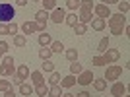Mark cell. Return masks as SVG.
<instances>
[{"label":"cell","instance_id":"8992f818","mask_svg":"<svg viewBox=\"0 0 130 97\" xmlns=\"http://www.w3.org/2000/svg\"><path fill=\"white\" fill-rule=\"evenodd\" d=\"M93 78H95V76H93V72H91V70H82V72H80V76L76 78V82L80 84V86L86 87V86H89V84L93 82Z\"/></svg>","mask_w":130,"mask_h":97},{"label":"cell","instance_id":"4316f807","mask_svg":"<svg viewBox=\"0 0 130 97\" xmlns=\"http://www.w3.org/2000/svg\"><path fill=\"white\" fill-rule=\"evenodd\" d=\"M64 54H66V58L70 60V62H76L78 60V48H68Z\"/></svg>","mask_w":130,"mask_h":97},{"label":"cell","instance_id":"836d02e7","mask_svg":"<svg viewBox=\"0 0 130 97\" xmlns=\"http://www.w3.org/2000/svg\"><path fill=\"white\" fill-rule=\"evenodd\" d=\"M91 64H93V66H99V68H101V66H105L107 62H105V58L101 56V54H97V56H93V58H91Z\"/></svg>","mask_w":130,"mask_h":97},{"label":"cell","instance_id":"ee69618b","mask_svg":"<svg viewBox=\"0 0 130 97\" xmlns=\"http://www.w3.org/2000/svg\"><path fill=\"white\" fill-rule=\"evenodd\" d=\"M27 2H29V0H16V4H18V6H25Z\"/></svg>","mask_w":130,"mask_h":97},{"label":"cell","instance_id":"8fae6325","mask_svg":"<svg viewBox=\"0 0 130 97\" xmlns=\"http://www.w3.org/2000/svg\"><path fill=\"white\" fill-rule=\"evenodd\" d=\"M16 78H20V80H27V78H29V66L27 64H20L16 68Z\"/></svg>","mask_w":130,"mask_h":97},{"label":"cell","instance_id":"9a60e30c","mask_svg":"<svg viewBox=\"0 0 130 97\" xmlns=\"http://www.w3.org/2000/svg\"><path fill=\"white\" fill-rule=\"evenodd\" d=\"M105 25H107V20H103V18H93L91 20V27L95 31H103Z\"/></svg>","mask_w":130,"mask_h":97},{"label":"cell","instance_id":"5b68a950","mask_svg":"<svg viewBox=\"0 0 130 97\" xmlns=\"http://www.w3.org/2000/svg\"><path fill=\"white\" fill-rule=\"evenodd\" d=\"M101 56L105 58V62H107V64H115V62L120 58V51H119V48H107Z\"/></svg>","mask_w":130,"mask_h":97},{"label":"cell","instance_id":"44dd1931","mask_svg":"<svg viewBox=\"0 0 130 97\" xmlns=\"http://www.w3.org/2000/svg\"><path fill=\"white\" fill-rule=\"evenodd\" d=\"M33 89H35V87H33L31 84H22V86H20V93H22V95H25V97L31 95Z\"/></svg>","mask_w":130,"mask_h":97},{"label":"cell","instance_id":"cb8c5ba5","mask_svg":"<svg viewBox=\"0 0 130 97\" xmlns=\"http://www.w3.org/2000/svg\"><path fill=\"white\" fill-rule=\"evenodd\" d=\"M41 70H43V72H49V74H51V72H54V62H53V60H43V64H41Z\"/></svg>","mask_w":130,"mask_h":97},{"label":"cell","instance_id":"60d3db41","mask_svg":"<svg viewBox=\"0 0 130 97\" xmlns=\"http://www.w3.org/2000/svg\"><path fill=\"white\" fill-rule=\"evenodd\" d=\"M117 2H120V0H101V4H105V6H111V4H117Z\"/></svg>","mask_w":130,"mask_h":97},{"label":"cell","instance_id":"d590c367","mask_svg":"<svg viewBox=\"0 0 130 97\" xmlns=\"http://www.w3.org/2000/svg\"><path fill=\"white\" fill-rule=\"evenodd\" d=\"M43 6H45V10H47V12H53L54 10V8H56V0H43Z\"/></svg>","mask_w":130,"mask_h":97},{"label":"cell","instance_id":"52a82bcc","mask_svg":"<svg viewBox=\"0 0 130 97\" xmlns=\"http://www.w3.org/2000/svg\"><path fill=\"white\" fill-rule=\"evenodd\" d=\"M64 18H66V10H64V8H58V6L49 14V20L54 22V23H62V22H64Z\"/></svg>","mask_w":130,"mask_h":97},{"label":"cell","instance_id":"1f68e13d","mask_svg":"<svg viewBox=\"0 0 130 97\" xmlns=\"http://www.w3.org/2000/svg\"><path fill=\"white\" fill-rule=\"evenodd\" d=\"M82 70H84V66H82L80 62H78V60L70 64V74H74V76H76V74H80Z\"/></svg>","mask_w":130,"mask_h":97},{"label":"cell","instance_id":"bcb514c9","mask_svg":"<svg viewBox=\"0 0 130 97\" xmlns=\"http://www.w3.org/2000/svg\"><path fill=\"white\" fill-rule=\"evenodd\" d=\"M33 2H43V0H33Z\"/></svg>","mask_w":130,"mask_h":97},{"label":"cell","instance_id":"e0dca14e","mask_svg":"<svg viewBox=\"0 0 130 97\" xmlns=\"http://www.w3.org/2000/svg\"><path fill=\"white\" fill-rule=\"evenodd\" d=\"M37 41H39V45H41V47H49V45L51 43H53V39H51V35H49V33H39V39H37Z\"/></svg>","mask_w":130,"mask_h":97},{"label":"cell","instance_id":"9c48e42d","mask_svg":"<svg viewBox=\"0 0 130 97\" xmlns=\"http://www.w3.org/2000/svg\"><path fill=\"white\" fill-rule=\"evenodd\" d=\"M93 12H95V16H97V18H103V20H107V18L111 16L109 6H105V4H95V6H93Z\"/></svg>","mask_w":130,"mask_h":97},{"label":"cell","instance_id":"f35d334b","mask_svg":"<svg viewBox=\"0 0 130 97\" xmlns=\"http://www.w3.org/2000/svg\"><path fill=\"white\" fill-rule=\"evenodd\" d=\"M6 53H8V43H6V41H0V54L4 56Z\"/></svg>","mask_w":130,"mask_h":97},{"label":"cell","instance_id":"7a4b0ae2","mask_svg":"<svg viewBox=\"0 0 130 97\" xmlns=\"http://www.w3.org/2000/svg\"><path fill=\"white\" fill-rule=\"evenodd\" d=\"M16 18V8L10 2H2L0 4V23H10Z\"/></svg>","mask_w":130,"mask_h":97},{"label":"cell","instance_id":"277c9868","mask_svg":"<svg viewBox=\"0 0 130 97\" xmlns=\"http://www.w3.org/2000/svg\"><path fill=\"white\" fill-rule=\"evenodd\" d=\"M45 27L37 22H23L22 23V35H31V33H43Z\"/></svg>","mask_w":130,"mask_h":97},{"label":"cell","instance_id":"5bb4252c","mask_svg":"<svg viewBox=\"0 0 130 97\" xmlns=\"http://www.w3.org/2000/svg\"><path fill=\"white\" fill-rule=\"evenodd\" d=\"M76 84V76L74 74H68V76H64V78H60V84L58 86L60 87H72Z\"/></svg>","mask_w":130,"mask_h":97},{"label":"cell","instance_id":"e575fe53","mask_svg":"<svg viewBox=\"0 0 130 97\" xmlns=\"http://www.w3.org/2000/svg\"><path fill=\"white\" fill-rule=\"evenodd\" d=\"M49 84H51V86H58V84H60V74H58V72H51Z\"/></svg>","mask_w":130,"mask_h":97},{"label":"cell","instance_id":"8d00e7d4","mask_svg":"<svg viewBox=\"0 0 130 97\" xmlns=\"http://www.w3.org/2000/svg\"><path fill=\"white\" fill-rule=\"evenodd\" d=\"M12 89V82L10 80H0V91H8Z\"/></svg>","mask_w":130,"mask_h":97},{"label":"cell","instance_id":"4fadbf2b","mask_svg":"<svg viewBox=\"0 0 130 97\" xmlns=\"http://www.w3.org/2000/svg\"><path fill=\"white\" fill-rule=\"evenodd\" d=\"M16 74V66L14 64H6V62H2V64H0V76H14Z\"/></svg>","mask_w":130,"mask_h":97},{"label":"cell","instance_id":"83f0119b","mask_svg":"<svg viewBox=\"0 0 130 97\" xmlns=\"http://www.w3.org/2000/svg\"><path fill=\"white\" fill-rule=\"evenodd\" d=\"M107 48H109V37H103L101 41H99V45H97V51H99L101 54H103L105 51H107Z\"/></svg>","mask_w":130,"mask_h":97},{"label":"cell","instance_id":"7c38bea8","mask_svg":"<svg viewBox=\"0 0 130 97\" xmlns=\"http://www.w3.org/2000/svg\"><path fill=\"white\" fill-rule=\"evenodd\" d=\"M35 22H37L39 25L47 27V22H49V12H47V10H39L37 14H35Z\"/></svg>","mask_w":130,"mask_h":97},{"label":"cell","instance_id":"3957f363","mask_svg":"<svg viewBox=\"0 0 130 97\" xmlns=\"http://www.w3.org/2000/svg\"><path fill=\"white\" fill-rule=\"evenodd\" d=\"M122 76V66H119V64H111V66H107V70H105V80L107 82H117Z\"/></svg>","mask_w":130,"mask_h":97},{"label":"cell","instance_id":"d6a6232c","mask_svg":"<svg viewBox=\"0 0 130 97\" xmlns=\"http://www.w3.org/2000/svg\"><path fill=\"white\" fill-rule=\"evenodd\" d=\"M39 56H41L43 60H49L51 56H53V53H51V48L43 47V48H39Z\"/></svg>","mask_w":130,"mask_h":97},{"label":"cell","instance_id":"2e32d148","mask_svg":"<svg viewBox=\"0 0 130 97\" xmlns=\"http://www.w3.org/2000/svg\"><path fill=\"white\" fill-rule=\"evenodd\" d=\"M31 82H33V86H41V84H45L43 72H41V70H35V72H31Z\"/></svg>","mask_w":130,"mask_h":97},{"label":"cell","instance_id":"30bf717a","mask_svg":"<svg viewBox=\"0 0 130 97\" xmlns=\"http://www.w3.org/2000/svg\"><path fill=\"white\" fill-rule=\"evenodd\" d=\"M91 20H93V12H89V10H80V14H78V22L80 23H91Z\"/></svg>","mask_w":130,"mask_h":97},{"label":"cell","instance_id":"603a6c76","mask_svg":"<svg viewBox=\"0 0 130 97\" xmlns=\"http://www.w3.org/2000/svg\"><path fill=\"white\" fill-rule=\"evenodd\" d=\"M14 45H16V47H25L27 45V39H25V35H20V33H18V35H14Z\"/></svg>","mask_w":130,"mask_h":97},{"label":"cell","instance_id":"c3c4849f","mask_svg":"<svg viewBox=\"0 0 130 97\" xmlns=\"http://www.w3.org/2000/svg\"><path fill=\"white\" fill-rule=\"evenodd\" d=\"M0 58H2V54H0Z\"/></svg>","mask_w":130,"mask_h":97},{"label":"cell","instance_id":"f6af8a7d","mask_svg":"<svg viewBox=\"0 0 130 97\" xmlns=\"http://www.w3.org/2000/svg\"><path fill=\"white\" fill-rule=\"evenodd\" d=\"M62 97H74L72 93H62Z\"/></svg>","mask_w":130,"mask_h":97},{"label":"cell","instance_id":"b9f144b4","mask_svg":"<svg viewBox=\"0 0 130 97\" xmlns=\"http://www.w3.org/2000/svg\"><path fill=\"white\" fill-rule=\"evenodd\" d=\"M4 97H16V93H14V87H12V89H8V91H4Z\"/></svg>","mask_w":130,"mask_h":97},{"label":"cell","instance_id":"ac0fdd59","mask_svg":"<svg viewBox=\"0 0 130 97\" xmlns=\"http://www.w3.org/2000/svg\"><path fill=\"white\" fill-rule=\"evenodd\" d=\"M93 87H95V89H97V91H105V89H107V80H105V78H101V80H97V78H93Z\"/></svg>","mask_w":130,"mask_h":97},{"label":"cell","instance_id":"ba28073f","mask_svg":"<svg viewBox=\"0 0 130 97\" xmlns=\"http://www.w3.org/2000/svg\"><path fill=\"white\" fill-rule=\"evenodd\" d=\"M126 86L122 84V82H115L113 84V87H111V97H122V95H126Z\"/></svg>","mask_w":130,"mask_h":97},{"label":"cell","instance_id":"74e56055","mask_svg":"<svg viewBox=\"0 0 130 97\" xmlns=\"http://www.w3.org/2000/svg\"><path fill=\"white\" fill-rule=\"evenodd\" d=\"M8 35H18V25L14 22L8 23Z\"/></svg>","mask_w":130,"mask_h":97},{"label":"cell","instance_id":"7402d4cb","mask_svg":"<svg viewBox=\"0 0 130 97\" xmlns=\"http://www.w3.org/2000/svg\"><path fill=\"white\" fill-rule=\"evenodd\" d=\"M64 23L66 25H70V27H74L78 23V16H76V12H72V14H68V16L64 18Z\"/></svg>","mask_w":130,"mask_h":97},{"label":"cell","instance_id":"d6986e66","mask_svg":"<svg viewBox=\"0 0 130 97\" xmlns=\"http://www.w3.org/2000/svg\"><path fill=\"white\" fill-rule=\"evenodd\" d=\"M49 48H51V53L60 54L62 51H64V45H62V41H53V43L49 45Z\"/></svg>","mask_w":130,"mask_h":97},{"label":"cell","instance_id":"ab89813d","mask_svg":"<svg viewBox=\"0 0 130 97\" xmlns=\"http://www.w3.org/2000/svg\"><path fill=\"white\" fill-rule=\"evenodd\" d=\"M0 35H8V23H0Z\"/></svg>","mask_w":130,"mask_h":97},{"label":"cell","instance_id":"d4e9b609","mask_svg":"<svg viewBox=\"0 0 130 97\" xmlns=\"http://www.w3.org/2000/svg\"><path fill=\"white\" fill-rule=\"evenodd\" d=\"M49 97H62V87L60 86H51L49 87Z\"/></svg>","mask_w":130,"mask_h":97},{"label":"cell","instance_id":"7bdbcfd3","mask_svg":"<svg viewBox=\"0 0 130 97\" xmlns=\"http://www.w3.org/2000/svg\"><path fill=\"white\" fill-rule=\"evenodd\" d=\"M74 97H91V95H89V93H87V91H86V89H84V91H80V93H76V95H74Z\"/></svg>","mask_w":130,"mask_h":97},{"label":"cell","instance_id":"4dcf8cb0","mask_svg":"<svg viewBox=\"0 0 130 97\" xmlns=\"http://www.w3.org/2000/svg\"><path fill=\"white\" fill-rule=\"evenodd\" d=\"M117 6H119V12H120V14H124V16L128 14V10H130V4L126 2V0H122V2H117Z\"/></svg>","mask_w":130,"mask_h":97},{"label":"cell","instance_id":"6da1fadb","mask_svg":"<svg viewBox=\"0 0 130 97\" xmlns=\"http://www.w3.org/2000/svg\"><path fill=\"white\" fill-rule=\"evenodd\" d=\"M128 25L126 23V16L124 14H111L109 16V29H111V33L113 35H122V31H124V27Z\"/></svg>","mask_w":130,"mask_h":97},{"label":"cell","instance_id":"ffe728a7","mask_svg":"<svg viewBox=\"0 0 130 97\" xmlns=\"http://www.w3.org/2000/svg\"><path fill=\"white\" fill-rule=\"evenodd\" d=\"M33 91L37 93L39 97H45V95H49V86L47 84H41V86H35V89Z\"/></svg>","mask_w":130,"mask_h":97},{"label":"cell","instance_id":"f546056e","mask_svg":"<svg viewBox=\"0 0 130 97\" xmlns=\"http://www.w3.org/2000/svg\"><path fill=\"white\" fill-rule=\"evenodd\" d=\"M66 8L72 10V12L80 10V0H66Z\"/></svg>","mask_w":130,"mask_h":97},{"label":"cell","instance_id":"484cf974","mask_svg":"<svg viewBox=\"0 0 130 97\" xmlns=\"http://www.w3.org/2000/svg\"><path fill=\"white\" fill-rule=\"evenodd\" d=\"M74 33H76V35H86V33H87V25L78 22L76 25H74Z\"/></svg>","mask_w":130,"mask_h":97},{"label":"cell","instance_id":"f1b7e54d","mask_svg":"<svg viewBox=\"0 0 130 97\" xmlns=\"http://www.w3.org/2000/svg\"><path fill=\"white\" fill-rule=\"evenodd\" d=\"M93 2L91 0H80V10H89V12H93Z\"/></svg>","mask_w":130,"mask_h":97},{"label":"cell","instance_id":"7dc6e473","mask_svg":"<svg viewBox=\"0 0 130 97\" xmlns=\"http://www.w3.org/2000/svg\"><path fill=\"white\" fill-rule=\"evenodd\" d=\"M122 97H128V95H122Z\"/></svg>","mask_w":130,"mask_h":97}]
</instances>
